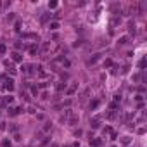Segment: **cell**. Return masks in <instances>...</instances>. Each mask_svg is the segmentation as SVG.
Here are the masks:
<instances>
[{"mask_svg": "<svg viewBox=\"0 0 147 147\" xmlns=\"http://www.w3.org/2000/svg\"><path fill=\"white\" fill-rule=\"evenodd\" d=\"M57 28H59V23H52L50 24V30H57Z\"/></svg>", "mask_w": 147, "mask_h": 147, "instance_id": "cell-1", "label": "cell"}, {"mask_svg": "<svg viewBox=\"0 0 147 147\" xmlns=\"http://www.w3.org/2000/svg\"><path fill=\"white\" fill-rule=\"evenodd\" d=\"M0 52H5V45H0Z\"/></svg>", "mask_w": 147, "mask_h": 147, "instance_id": "cell-2", "label": "cell"}]
</instances>
